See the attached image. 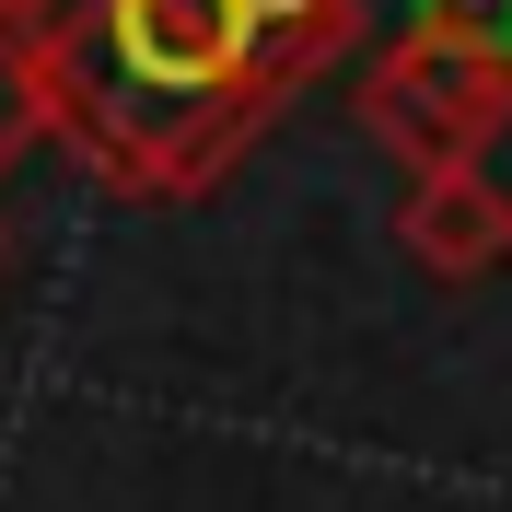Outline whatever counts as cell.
<instances>
[{"label":"cell","instance_id":"cell-6","mask_svg":"<svg viewBox=\"0 0 512 512\" xmlns=\"http://www.w3.org/2000/svg\"><path fill=\"white\" fill-rule=\"evenodd\" d=\"M35 24V0H0V35H24Z\"/></svg>","mask_w":512,"mask_h":512},{"label":"cell","instance_id":"cell-5","mask_svg":"<svg viewBox=\"0 0 512 512\" xmlns=\"http://www.w3.org/2000/svg\"><path fill=\"white\" fill-rule=\"evenodd\" d=\"M408 24L478 47V59H512V0H408Z\"/></svg>","mask_w":512,"mask_h":512},{"label":"cell","instance_id":"cell-3","mask_svg":"<svg viewBox=\"0 0 512 512\" xmlns=\"http://www.w3.org/2000/svg\"><path fill=\"white\" fill-rule=\"evenodd\" d=\"M396 245L431 268V280H489L512 256V198L489 175H419L396 198Z\"/></svg>","mask_w":512,"mask_h":512},{"label":"cell","instance_id":"cell-4","mask_svg":"<svg viewBox=\"0 0 512 512\" xmlns=\"http://www.w3.org/2000/svg\"><path fill=\"white\" fill-rule=\"evenodd\" d=\"M35 140H59V117H47V70H35L24 35H0V175H12Z\"/></svg>","mask_w":512,"mask_h":512},{"label":"cell","instance_id":"cell-2","mask_svg":"<svg viewBox=\"0 0 512 512\" xmlns=\"http://www.w3.org/2000/svg\"><path fill=\"white\" fill-rule=\"evenodd\" d=\"M361 128H373L384 152L419 175H489V140L512 128V59H478V47H454V35H396L373 70H361Z\"/></svg>","mask_w":512,"mask_h":512},{"label":"cell","instance_id":"cell-1","mask_svg":"<svg viewBox=\"0 0 512 512\" xmlns=\"http://www.w3.org/2000/svg\"><path fill=\"white\" fill-rule=\"evenodd\" d=\"M47 117L105 187L198 198L303 82L361 47V0H35Z\"/></svg>","mask_w":512,"mask_h":512}]
</instances>
